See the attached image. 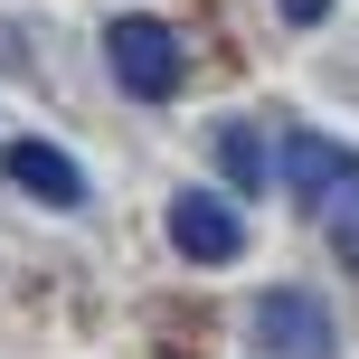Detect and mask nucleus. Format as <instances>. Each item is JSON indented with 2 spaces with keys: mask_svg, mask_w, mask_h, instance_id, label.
Returning <instances> with one entry per match:
<instances>
[{
  "mask_svg": "<svg viewBox=\"0 0 359 359\" xmlns=\"http://www.w3.org/2000/svg\"><path fill=\"white\" fill-rule=\"evenodd\" d=\"M104 57H114V86L142 95V104H161V95H180V76H189V57H180V29L151 10H123L104 29Z\"/></svg>",
  "mask_w": 359,
  "mask_h": 359,
  "instance_id": "obj_1",
  "label": "nucleus"
},
{
  "mask_svg": "<svg viewBox=\"0 0 359 359\" xmlns=\"http://www.w3.org/2000/svg\"><path fill=\"white\" fill-rule=\"evenodd\" d=\"M255 350H265V359H331L341 331H331V312L312 303L303 284H274L265 303H255Z\"/></svg>",
  "mask_w": 359,
  "mask_h": 359,
  "instance_id": "obj_2",
  "label": "nucleus"
},
{
  "mask_svg": "<svg viewBox=\"0 0 359 359\" xmlns=\"http://www.w3.org/2000/svg\"><path fill=\"white\" fill-rule=\"evenodd\" d=\"M170 246L189 255V265H236V255H246V217H236L227 198H208V189H180L170 198Z\"/></svg>",
  "mask_w": 359,
  "mask_h": 359,
  "instance_id": "obj_3",
  "label": "nucleus"
},
{
  "mask_svg": "<svg viewBox=\"0 0 359 359\" xmlns=\"http://www.w3.org/2000/svg\"><path fill=\"white\" fill-rule=\"evenodd\" d=\"M0 170H10V189L48 198V208H86V170H76L57 142H10V151H0Z\"/></svg>",
  "mask_w": 359,
  "mask_h": 359,
  "instance_id": "obj_4",
  "label": "nucleus"
},
{
  "mask_svg": "<svg viewBox=\"0 0 359 359\" xmlns=\"http://www.w3.org/2000/svg\"><path fill=\"white\" fill-rule=\"evenodd\" d=\"M350 170H359V151H350V142H322V133H293V142H284V180L312 198V208H322V198L341 189Z\"/></svg>",
  "mask_w": 359,
  "mask_h": 359,
  "instance_id": "obj_5",
  "label": "nucleus"
},
{
  "mask_svg": "<svg viewBox=\"0 0 359 359\" xmlns=\"http://www.w3.org/2000/svg\"><path fill=\"white\" fill-rule=\"evenodd\" d=\"M217 170H227L236 180V189H265V180H274V151H265V133H255V123H217Z\"/></svg>",
  "mask_w": 359,
  "mask_h": 359,
  "instance_id": "obj_6",
  "label": "nucleus"
},
{
  "mask_svg": "<svg viewBox=\"0 0 359 359\" xmlns=\"http://www.w3.org/2000/svg\"><path fill=\"white\" fill-rule=\"evenodd\" d=\"M322 227H331V255H341V265L359 274V170H350L341 189L322 198Z\"/></svg>",
  "mask_w": 359,
  "mask_h": 359,
  "instance_id": "obj_7",
  "label": "nucleus"
},
{
  "mask_svg": "<svg viewBox=\"0 0 359 359\" xmlns=\"http://www.w3.org/2000/svg\"><path fill=\"white\" fill-rule=\"evenodd\" d=\"M274 10H284L293 29H312V19H331V0H274Z\"/></svg>",
  "mask_w": 359,
  "mask_h": 359,
  "instance_id": "obj_8",
  "label": "nucleus"
}]
</instances>
